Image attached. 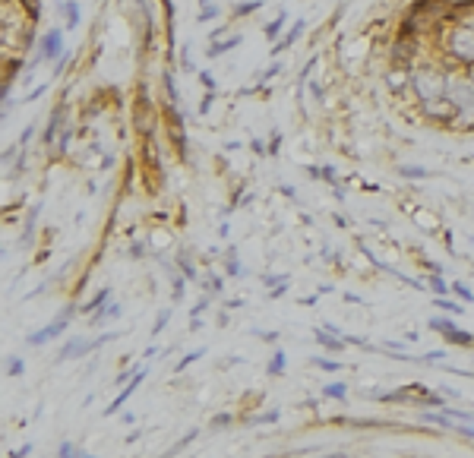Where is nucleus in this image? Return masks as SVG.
I'll list each match as a JSON object with an SVG mask.
<instances>
[{"label": "nucleus", "instance_id": "nucleus-16", "mask_svg": "<svg viewBox=\"0 0 474 458\" xmlns=\"http://www.w3.org/2000/svg\"><path fill=\"white\" fill-rule=\"evenodd\" d=\"M279 70H282V64H272V66H269L266 73H262L260 79H262V83H266V79H272V76H275V73H279Z\"/></svg>", "mask_w": 474, "mask_h": 458}, {"label": "nucleus", "instance_id": "nucleus-13", "mask_svg": "<svg viewBox=\"0 0 474 458\" xmlns=\"http://www.w3.org/2000/svg\"><path fill=\"white\" fill-rule=\"evenodd\" d=\"M260 6H262V0H250V4H237L234 6V16H250V13H256V10H260Z\"/></svg>", "mask_w": 474, "mask_h": 458}, {"label": "nucleus", "instance_id": "nucleus-7", "mask_svg": "<svg viewBox=\"0 0 474 458\" xmlns=\"http://www.w3.org/2000/svg\"><path fill=\"white\" fill-rule=\"evenodd\" d=\"M304 29H307V23H304V19H297V23H294V25H291V29H288V35H284L282 42H275V45H272V54H282L284 48H291V45H294L297 38L304 35Z\"/></svg>", "mask_w": 474, "mask_h": 458}, {"label": "nucleus", "instance_id": "nucleus-2", "mask_svg": "<svg viewBox=\"0 0 474 458\" xmlns=\"http://www.w3.org/2000/svg\"><path fill=\"white\" fill-rule=\"evenodd\" d=\"M446 51H449V57L458 60V64L474 66V25L471 23H458L456 29L449 32Z\"/></svg>", "mask_w": 474, "mask_h": 458}, {"label": "nucleus", "instance_id": "nucleus-12", "mask_svg": "<svg viewBox=\"0 0 474 458\" xmlns=\"http://www.w3.org/2000/svg\"><path fill=\"white\" fill-rule=\"evenodd\" d=\"M282 25H284V13H279V16H275L272 23H269L266 29H262V32H266V42H275V38L282 35Z\"/></svg>", "mask_w": 474, "mask_h": 458}, {"label": "nucleus", "instance_id": "nucleus-4", "mask_svg": "<svg viewBox=\"0 0 474 458\" xmlns=\"http://www.w3.org/2000/svg\"><path fill=\"white\" fill-rule=\"evenodd\" d=\"M417 51H421V45H417L415 35H398L395 42H392V48H389V57H392V64H395V66H405Z\"/></svg>", "mask_w": 474, "mask_h": 458}, {"label": "nucleus", "instance_id": "nucleus-17", "mask_svg": "<svg viewBox=\"0 0 474 458\" xmlns=\"http://www.w3.org/2000/svg\"><path fill=\"white\" fill-rule=\"evenodd\" d=\"M310 92H313V98H316V102H323V95H326V92H323V86H320V83H313V86H310Z\"/></svg>", "mask_w": 474, "mask_h": 458}, {"label": "nucleus", "instance_id": "nucleus-14", "mask_svg": "<svg viewBox=\"0 0 474 458\" xmlns=\"http://www.w3.org/2000/svg\"><path fill=\"white\" fill-rule=\"evenodd\" d=\"M398 171H402L405 177H430V171L421 165H405V168H398Z\"/></svg>", "mask_w": 474, "mask_h": 458}, {"label": "nucleus", "instance_id": "nucleus-1", "mask_svg": "<svg viewBox=\"0 0 474 458\" xmlns=\"http://www.w3.org/2000/svg\"><path fill=\"white\" fill-rule=\"evenodd\" d=\"M449 86H452V76H446L437 66H417V73H411V89H415L417 102L449 95Z\"/></svg>", "mask_w": 474, "mask_h": 458}, {"label": "nucleus", "instance_id": "nucleus-6", "mask_svg": "<svg viewBox=\"0 0 474 458\" xmlns=\"http://www.w3.org/2000/svg\"><path fill=\"white\" fill-rule=\"evenodd\" d=\"M408 86H411V73L405 70V66H392V70L386 73V89H389V92H395V95H398V92L408 89Z\"/></svg>", "mask_w": 474, "mask_h": 458}, {"label": "nucleus", "instance_id": "nucleus-19", "mask_svg": "<svg viewBox=\"0 0 474 458\" xmlns=\"http://www.w3.org/2000/svg\"><path fill=\"white\" fill-rule=\"evenodd\" d=\"M32 133H35V127H25V130H23V136H19V143H29V139H32Z\"/></svg>", "mask_w": 474, "mask_h": 458}, {"label": "nucleus", "instance_id": "nucleus-5", "mask_svg": "<svg viewBox=\"0 0 474 458\" xmlns=\"http://www.w3.org/2000/svg\"><path fill=\"white\" fill-rule=\"evenodd\" d=\"M57 54H64V35L57 29H51L38 38V60H51Z\"/></svg>", "mask_w": 474, "mask_h": 458}, {"label": "nucleus", "instance_id": "nucleus-3", "mask_svg": "<svg viewBox=\"0 0 474 458\" xmlns=\"http://www.w3.org/2000/svg\"><path fill=\"white\" fill-rule=\"evenodd\" d=\"M421 114L430 120H437V124H452V120L458 117V107L452 102L449 95L443 98H430V102H421Z\"/></svg>", "mask_w": 474, "mask_h": 458}, {"label": "nucleus", "instance_id": "nucleus-9", "mask_svg": "<svg viewBox=\"0 0 474 458\" xmlns=\"http://www.w3.org/2000/svg\"><path fill=\"white\" fill-rule=\"evenodd\" d=\"M60 16H67V29H76L79 25V4L76 0H67V4L60 6Z\"/></svg>", "mask_w": 474, "mask_h": 458}, {"label": "nucleus", "instance_id": "nucleus-15", "mask_svg": "<svg viewBox=\"0 0 474 458\" xmlns=\"http://www.w3.org/2000/svg\"><path fill=\"white\" fill-rule=\"evenodd\" d=\"M212 16H219V6H206V10L200 13V19L206 23V19H212Z\"/></svg>", "mask_w": 474, "mask_h": 458}, {"label": "nucleus", "instance_id": "nucleus-10", "mask_svg": "<svg viewBox=\"0 0 474 458\" xmlns=\"http://www.w3.org/2000/svg\"><path fill=\"white\" fill-rule=\"evenodd\" d=\"M60 117H64V107H57V111L51 114V124H47V130H45V143H54V139H57V133H60Z\"/></svg>", "mask_w": 474, "mask_h": 458}, {"label": "nucleus", "instance_id": "nucleus-21", "mask_svg": "<svg viewBox=\"0 0 474 458\" xmlns=\"http://www.w3.org/2000/svg\"><path fill=\"white\" fill-rule=\"evenodd\" d=\"M25 452H29V446H25V449H19V452H16V455H10V458H23Z\"/></svg>", "mask_w": 474, "mask_h": 458}, {"label": "nucleus", "instance_id": "nucleus-20", "mask_svg": "<svg viewBox=\"0 0 474 458\" xmlns=\"http://www.w3.org/2000/svg\"><path fill=\"white\" fill-rule=\"evenodd\" d=\"M326 395H345V386H329Z\"/></svg>", "mask_w": 474, "mask_h": 458}, {"label": "nucleus", "instance_id": "nucleus-8", "mask_svg": "<svg viewBox=\"0 0 474 458\" xmlns=\"http://www.w3.org/2000/svg\"><path fill=\"white\" fill-rule=\"evenodd\" d=\"M433 329H443V332L449 335L452 341H458V345H471V335H458V329L452 326L449 319H433Z\"/></svg>", "mask_w": 474, "mask_h": 458}, {"label": "nucleus", "instance_id": "nucleus-23", "mask_svg": "<svg viewBox=\"0 0 474 458\" xmlns=\"http://www.w3.org/2000/svg\"><path fill=\"white\" fill-rule=\"evenodd\" d=\"M465 23H471V25H474V16H468V19H465Z\"/></svg>", "mask_w": 474, "mask_h": 458}, {"label": "nucleus", "instance_id": "nucleus-11", "mask_svg": "<svg viewBox=\"0 0 474 458\" xmlns=\"http://www.w3.org/2000/svg\"><path fill=\"white\" fill-rule=\"evenodd\" d=\"M237 45H241V35H231V38H225V42H219V45L212 42V48H209V57H219V54L231 51V48H237Z\"/></svg>", "mask_w": 474, "mask_h": 458}, {"label": "nucleus", "instance_id": "nucleus-18", "mask_svg": "<svg viewBox=\"0 0 474 458\" xmlns=\"http://www.w3.org/2000/svg\"><path fill=\"white\" fill-rule=\"evenodd\" d=\"M200 79H202V86H206V89H209V92H212V89H215V79H212V76H209V73H200Z\"/></svg>", "mask_w": 474, "mask_h": 458}, {"label": "nucleus", "instance_id": "nucleus-22", "mask_svg": "<svg viewBox=\"0 0 474 458\" xmlns=\"http://www.w3.org/2000/svg\"><path fill=\"white\" fill-rule=\"evenodd\" d=\"M468 79H474V66H468Z\"/></svg>", "mask_w": 474, "mask_h": 458}]
</instances>
